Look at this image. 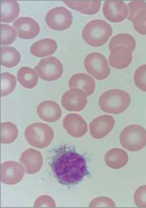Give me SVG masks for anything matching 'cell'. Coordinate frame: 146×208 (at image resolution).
I'll return each instance as SVG.
<instances>
[{
    "label": "cell",
    "instance_id": "cell-27",
    "mask_svg": "<svg viewBox=\"0 0 146 208\" xmlns=\"http://www.w3.org/2000/svg\"><path fill=\"white\" fill-rule=\"evenodd\" d=\"M128 14L127 19L132 21L133 19L140 11L146 10V2L143 1L135 0L127 4Z\"/></svg>",
    "mask_w": 146,
    "mask_h": 208
},
{
    "label": "cell",
    "instance_id": "cell-22",
    "mask_svg": "<svg viewBox=\"0 0 146 208\" xmlns=\"http://www.w3.org/2000/svg\"><path fill=\"white\" fill-rule=\"evenodd\" d=\"M136 41L131 35L127 33H120L113 36L109 44V50L118 46L127 47L133 51L136 47Z\"/></svg>",
    "mask_w": 146,
    "mask_h": 208
},
{
    "label": "cell",
    "instance_id": "cell-13",
    "mask_svg": "<svg viewBox=\"0 0 146 208\" xmlns=\"http://www.w3.org/2000/svg\"><path fill=\"white\" fill-rule=\"evenodd\" d=\"M62 123L66 131L73 137H81L88 131L86 122L82 116L77 114L67 115L64 118Z\"/></svg>",
    "mask_w": 146,
    "mask_h": 208
},
{
    "label": "cell",
    "instance_id": "cell-2",
    "mask_svg": "<svg viewBox=\"0 0 146 208\" xmlns=\"http://www.w3.org/2000/svg\"><path fill=\"white\" fill-rule=\"evenodd\" d=\"M131 102L129 93L118 89H112L105 91L99 100V105L102 111L114 114L123 112L129 106Z\"/></svg>",
    "mask_w": 146,
    "mask_h": 208
},
{
    "label": "cell",
    "instance_id": "cell-1",
    "mask_svg": "<svg viewBox=\"0 0 146 208\" xmlns=\"http://www.w3.org/2000/svg\"><path fill=\"white\" fill-rule=\"evenodd\" d=\"M50 164L55 178L63 185L78 184L90 174L85 159L66 146L55 149Z\"/></svg>",
    "mask_w": 146,
    "mask_h": 208
},
{
    "label": "cell",
    "instance_id": "cell-16",
    "mask_svg": "<svg viewBox=\"0 0 146 208\" xmlns=\"http://www.w3.org/2000/svg\"><path fill=\"white\" fill-rule=\"evenodd\" d=\"M57 48V44L55 40L45 38L34 42L31 47L30 51L34 56L42 57L53 54Z\"/></svg>",
    "mask_w": 146,
    "mask_h": 208
},
{
    "label": "cell",
    "instance_id": "cell-17",
    "mask_svg": "<svg viewBox=\"0 0 146 208\" xmlns=\"http://www.w3.org/2000/svg\"><path fill=\"white\" fill-rule=\"evenodd\" d=\"M71 9L87 15L97 13L100 9L101 2L97 1H63Z\"/></svg>",
    "mask_w": 146,
    "mask_h": 208
},
{
    "label": "cell",
    "instance_id": "cell-14",
    "mask_svg": "<svg viewBox=\"0 0 146 208\" xmlns=\"http://www.w3.org/2000/svg\"><path fill=\"white\" fill-rule=\"evenodd\" d=\"M39 117L42 120L53 122L58 120L62 115L61 108L59 105L52 100H48L42 102L36 109Z\"/></svg>",
    "mask_w": 146,
    "mask_h": 208
},
{
    "label": "cell",
    "instance_id": "cell-5",
    "mask_svg": "<svg viewBox=\"0 0 146 208\" xmlns=\"http://www.w3.org/2000/svg\"><path fill=\"white\" fill-rule=\"evenodd\" d=\"M84 65L87 72L97 80L106 78L110 72L107 59L98 52L88 54L85 58Z\"/></svg>",
    "mask_w": 146,
    "mask_h": 208
},
{
    "label": "cell",
    "instance_id": "cell-19",
    "mask_svg": "<svg viewBox=\"0 0 146 208\" xmlns=\"http://www.w3.org/2000/svg\"><path fill=\"white\" fill-rule=\"evenodd\" d=\"M1 65L7 68L14 67L20 62L21 55L15 47L11 46L1 47Z\"/></svg>",
    "mask_w": 146,
    "mask_h": 208
},
{
    "label": "cell",
    "instance_id": "cell-25",
    "mask_svg": "<svg viewBox=\"0 0 146 208\" xmlns=\"http://www.w3.org/2000/svg\"><path fill=\"white\" fill-rule=\"evenodd\" d=\"M134 80L137 87L140 90L146 92V64L140 66L135 70Z\"/></svg>",
    "mask_w": 146,
    "mask_h": 208
},
{
    "label": "cell",
    "instance_id": "cell-23",
    "mask_svg": "<svg viewBox=\"0 0 146 208\" xmlns=\"http://www.w3.org/2000/svg\"><path fill=\"white\" fill-rule=\"evenodd\" d=\"M16 84V77L8 72L1 74V96L4 97L11 93Z\"/></svg>",
    "mask_w": 146,
    "mask_h": 208
},
{
    "label": "cell",
    "instance_id": "cell-24",
    "mask_svg": "<svg viewBox=\"0 0 146 208\" xmlns=\"http://www.w3.org/2000/svg\"><path fill=\"white\" fill-rule=\"evenodd\" d=\"M1 45L11 44L16 38L17 33L11 26L7 24H1Z\"/></svg>",
    "mask_w": 146,
    "mask_h": 208
},
{
    "label": "cell",
    "instance_id": "cell-15",
    "mask_svg": "<svg viewBox=\"0 0 146 208\" xmlns=\"http://www.w3.org/2000/svg\"><path fill=\"white\" fill-rule=\"evenodd\" d=\"M69 87L71 88H77L83 90L87 96L91 95L95 87L94 79L91 76L84 73L73 75L70 79Z\"/></svg>",
    "mask_w": 146,
    "mask_h": 208
},
{
    "label": "cell",
    "instance_id": "cell-3",
    "mask_svg": "<svg viewBox=\"0 0 146 208\" xmlns=\"http://www.w3.org/2000/svg\"><path fill=\"white\" fill-rule=\"evenodd\" d=\"M111 26L101 19H94L88 22L84 26L82 35L89 45L98 47L105 43L112 34Z\"/></svg>",
    "mask_w": 146,
    "mask_h": 208
},
{
    "label": "cell",
    "instance_id": "cell-7",
    "mask_svg": "<svg viewBox=\"0 0 146 208\" xmlns=\"http://www.w3.org/2000/svg\"><path fill=\"white\" fill-rule=\"evenodd\" d=\"M73 16L70 11L63 6L51 8L47 13L45 21L51 29L62 31L69 28L73 22Z\"/></svg>",
    "mask_w": 146,
    "mask_h": 208
},
{
    "label": "cell",
    "instance_id": "cell-21",
    "mask_svg": "<svg viewBox=\"0 0 146 208\" xmlns=\"http://www.w3.org/2000/svg\"><path fill=\"white\" fill-rule=\"evenodd\" d=\"M105 160L113 168L119 169L127 164L128 161V156L124 150L113 148L107 153Z\"/></svg>",
    "mask_w": 146,
    "mask_h": 208
},
{
    "label": "cell",
    "instance_id": "cell-28",
    "mask_svg": "<svg viewBox=\"0 0 146 208\" xmlns=\"http://www.w3.org/2000/svg\"><path fill=\"white\" fill-rule=\"evenodd\" d=\"M1 138H15L17 136L18 130L14 124L11 122H4L1 124Z\"/></svg>",
    "mask_w": 146,
    "mask_h": 208
},
{
    "label": "cell",
    "instance_id": "cell-10",
    "mask_svg": "<svg viewBox=\"0 0 146 208\" xmlns=\"http://www.w3.org/2000/svg\"><path fill=\"white\" fill-rule=\"evenodd\" d=\"M17 36L20 38L30 39L37 36L40 32L38 23L29 17L21 16L16 19L13 24Z\"/></svg>",
    "mask_w": 146,
    "mask_h": 208
},
{
    "label": "cell",
    "instance_id": "cell-18",
    "mask_svg": "<svg viewBox=\"0 0 146 208\" xmlns=\"http://www.w3.org/2000/svg\"><path fill=\"white\" fill-rule=\"evenodd\" d=\"M0 20L3 22L11 23L19 16V5L15 0H0Z\"/></svg>",
    "mask_w": 146,
    "mask_h": 208
},
{
    "label": "cell",
    "instance_id": "cell-8",
    "mask_svg": "<svg viewBox=\"0 0 146 208\" xmlns=\"http://www.w3.org/2000/svg\"><path fill=\"white\" fill-rule=\"evenodd\" d=\"M87 96L82 89L71 88L63 94L61 102L62 106L67 110L79 111L83 110L87 104Z\"/></svg>",
    "mask_w": 146,
    "mask_h": 208
},
{
    "label": "cell",
    "instance_id": "cell-12",
    "mask_svg": "<svg viewBox=\"0 0 146 208\" xmlns=\"http://www.w3.org/2000/svg\"><path fill=\"white\" fill-rule=\"evenodd\" d=\"M109 50L110 54L109 62L112 67L122 69L128 67L131 63L133 51L130 48L125 46H118Z\"/></svg>",
    "mask_w": 146,
    "mask_h": 208
},
{
    "label": "cell",
    "instance_id": "cell-4",
    "mask_svg": "<svg viewBox=\"0 0 146 208\" xmlns=\"http://www.w3.org/2000/svg\"><path fill=\"white\" fill-rule=\"evenodd\" d=\"M119 138L123 148L131 151H138L146 145V130L138 124L129 125L122 131Z\"/></svg>",
    "mask_w": 146,
    "mask_h": 208
},
{
    "label": "cell",
    "instance_id": "cell-9",
    "mask_svg": "<svg viewBox=\"0 0 146 208\" xmlns=\"http://www.w3.org/2000/svg\"><path fill=\"white\" fill-rule=\"evenodd\" d=\"M104 15L111 22H121L127 17V6L121 0H106L104 2L102 8Z\"/></svg>",
    "mask_w": 146,
    "mask_h": 208
},
{
    "label": "cell",
    "instance_id": "cell-11",
    "mask_svg": "<svg viewBox=\"0 0 146 208\" xmlns=\"http://www.w3.org/2000/svg\"><path fill=\"white\" fill-rule=\"evenodd\" d=\"M115 123L114 119L112 116L105 115L99 116L90 123V133L94 138H102L111 131Z\"/></svg>",
    "mask_w": 146,
    "mask_h": 208
},
{
    "label": "cell",
    "instance_id": "cell-29",
    "mask_svg": "<svg viewBox=\"0 0 146 208\" xmlns=\"http://www.w3.org/2000/svg\"><path fill=\"white\" fill-rule=\"evenodd\" d=\"M134 200L137 207H146V185L141 186L136 189L134 193Z\"/></svg>",
    "mask_w": 146,
    "mask_h": 208
},
{
    "label": "cell",
    "instance_id": "cell-6",
    "mask_svg": "<svg viewBox=\"0 0 146 208\" xmlns=\"http://www.w3.org/2000/svg\"><path fill=\"white\" fill-rule=\"evenodd\" d=\"M34 69L41 79L47 81L58 79L63 72L62 64L54 57L41 59Z\"/></svg>",
    "mask_w": 146,
    "mask_h": 208
},
{
    "label": "cell",
    "instance_id": "cell-26",
    "mask_svg": "<svg viewBox=\"0 0 146 208\" xmlns=\"http://www.w3.org/2000/svg\"><path fill=\"white\" fill-rule=\"evenodd\" d=\"M132 22L135 29L138 33L146 35V10L139 12Z\"/></svg>",
    "mask_w": 146,
    "mask_h": 208
},
{
    "label": "cell",
    "instance_id": "cell-20",
    "mask_svg": "<svg viewBox=\"0 0 146 208\" xmlns=\"http://www.w3.org/2000/svg\"><path fill=\"white\" fill-rule=\"evenodd\" d=\"M17 77L20 84L28 89L35 87L38 80V76L35 70L28 66H24L19 69L17 73Z\"/></svg>",
    "mask_w": 146,
    "mask_h": 208
}]
</instances>
